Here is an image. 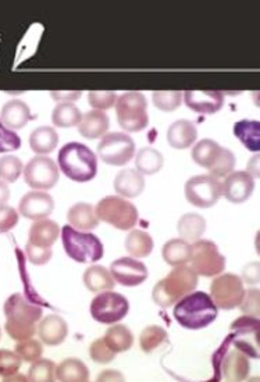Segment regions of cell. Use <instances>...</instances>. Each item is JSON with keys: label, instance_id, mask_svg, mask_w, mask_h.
<instances>
[{"label": "cell", "instance_id": "f5cc1de1", "mask_svg": "<svg viewBox=\"0 0 260 382\" xmlns=\"http://www.w3.org/2000/svg\"><path fill=\"white\" fill-rule=\"evenodd\" d=\"M10 199V189L9 185L3 181H0V207L5 206Z\"/></svg>", "mask_w": 260, "mask_h": 382}, {"label": "cell", "instance_id": "4fadbf2b", "mask_svg": "<svg viewBox=\"0 0 260 382\" xmlns=\"http://www.w3.org/2000/svg\"><path fill=\"white\" fill-rule=\"evenodd\" d=\"M223 195V184L212 177L206 175H195L189 178L185 184V198L187 200L196 207L207 209L213 207Z\"/></svg>", "mask_w": 260, "mask_h": 382}, {"label": "cell", "instance_id": "db71d44e", "mask_svg": "<svg viewBox=\"0 0 260 382\" xmlns=\"http://www.w3.org/2000/svg\"><path fill=\"white\" fill-rule=\"evenodd\" d=\"M3 382H30V379H28V376H26L23 374H15V375L6 376L3 379Z\"/></svg>", "mask_w": 260, "mask_h": 382}, {"label": "cell", "instance_id": "5bb4252c", "mask_svg": "<svg viewBox=\"0 0 260 382\" xmlns=\"http://www.w3.org/2000/svg\"><path fill=\"white\" fill-rule=\"evenodd\" d=\"M60 177L56 162L48 156H37L24 167V180L28 187L38 191L52 189Z\"/></svg>", "mask_w": 260, "mask_h": 382}, {"label": "cell", "instance_id": "7dc6e473", "mask_svg": "<svg viewBox=\"0 0 260 382\" xmlns=\"http://www.w3.org/2000/svg\"><path fill=\"white\" fill-rule=\"evenodd\" d=\"M242 313L249 317H259V289H249L245 292L243 300L239 306Z\"/></svg>", "mask_w": 260, "mask_h": 382}, {"label": "cell", "instance_id": "1f68e13d", "mask_svg": "<svg viewBox=\"0 0 260 382\" xmlns=\"http://www.w3.org/2000/svg\"><path fill=\"white\" fill-rule=\"evenodd\" d=\"M59 382H88L89 370L78 359H66L56 367Z\"/></svg>", "mask_w": 260, "mask_h": 382}, {"label": "cell", "instance_id": "ba28073f", "mask_svg": "<svg viewBox=\"0 0 260 382\" xmlns=\"http://www.w3.org/2000/svg\"><path fill=\"white\" fill-rule=\"evenodd\" d=\"M98 220L121 229H133L140 218L138 209L121 196H106L95 207Z\"/></svg>", "mask_w": 260, "mask_h": 382}, {"label": "cell", "instance_id": "30bf717a", "mask_svg": "<svg viewBox=\"0 0 260 382\" xmlns=\"http://www.w3.org/2000/svg\"><path fill=\"white\" fill-rule=\"evenodd\" d=\"M98 155L100 160L110 166H125L134 159L136 142L122 133L106 134L98 145Z\"/></svg>", "mask_w": 260, "mask_h": 382}, {"label": "cell", "instance_id": "4316f807", "mask_svg": "<svg viewBox=\"0 0 260 382\" xmlns=\"http://www.w3.org/2000/svg\"><path fill=\"white\" fill-rule=\"evenodd\" d=\"M162 254H163L165 262L169 266L180 267V266H185L187 263L191 262L192 249L188 242H185L181 238H176V239H170L169 242L165 243Z\"/></svg>", "mask_w": 260, "mask_h": 382}, {"label": "cell", "instance_id": "f546056e", "mask_svg": "<svg viewBox=\"0 0 260 382\" xmlns=\"http://www.w3.org/2000/svg\"><path fill=\"white\" fill-rule=\"evenodd\" d=\"M152 236L142 229H133L125 238V250L131 254V258L144 259L154 250Z\"/></svg>", "mask_w": 260, "mask_h": 382}, {"label": "cell", "instance_id": "d6a6232c", "mask_svg": "<svg viewBox=\"0 0 260 382\" xmlns=\"http://www.w3.org/2000/svg\"><path fill=\"white\" fill-rule=\"evenodd\" d=\"M178 233L185 242H196L206 231V220L196 213H188L183 216L177 224Z\"/></svg>", "mask_w": 260, "mask_h": 382}, {"label": "cell", "instance_id": "5b68a950", "mask_svg": "<svg viewBox=\"0 0 260 382\" xmlns=\"http://www.w3.org/2000/svg\"><path fill=\"white\" fill-rule=\"evenodd\" d=\"M62 242L67 256L77 263H95L103 258V243L95 233L66 225L62 229Z\"/></svg>", "mask_w": 260, "mask_h": 382}, {"label": "cell", "instance_id": "836d02e7", "mask_svg": "<svg viewBox=\"0 0 260 382\" xmlns=\"http://www.w3.org/2000/svg\"><path fill=\"white\" fill-rule=\"evenodd\" d=\"M106 345L117 354V353H122L127 352L133 347L134 345V335L128 327L117 324L110 327L104 336H103Z\"/></svg>", "mask_w": 260, "mask_h": 382}, {"label": "cell", "instance_id": "277c9868", "mask_svg": "<svg viewBox=\"0 0 260 382\" xmlns=\"http://www.w3.org/2000/svg\"><path fill=\"white\" fill-rule=\"evenodd\" d=\"M198 274L188 266L174 267L173 271L160 280L152 292V299L160 307H170L180 299L189 295L198 287Z\"/></svg>", "mask_w": 260, "mask_h": 382}, {"label": "cell", "instance_id": "cb8c5ba5", "mask_svg": "<svg viewBox=\"0 0 260 382\" xmlns=\"http://www.w3.org/2000/svg\"><path fill=\"white\" fill-rule=\"evenodd\" d=\"M60 233L59 224L52 220H39L35 221L28 233V243L38 247H52V245L57 240Z\"/></svg>", "mask_w": 260, "mask_h": 382}, {"label": "cell", "instance_id": "52a82bcc", "mask_svg": "<svg viewBox=\"0 0 260 382\" xmlns=\"http://www.w3.org/2000/svg\"><path fill=\"white\" fill-rule=\"evenodd\" d=\"M192 159L198 166L207 169L210 175L217 180L231 174L235 167L234 153L212 140L198 142L192 149Z\"/></svg>", "mask_w": 260, "mask_h": 382}, {"label": "cell", "instance_id": "d4e9b609", "mask_svg": "<svg viewBox=\"0 0 260 382\" xmlns=\"http://www.w3.org/2000/svg\"><path fill=\"white\" fill-rule=\"evenodd\" d=\"M250 371L248 356L234 350L230 352L223 361V375L227 382H243Z\"/></svg>", "mask_w": 260, "mask_h": 382}, {"label": "cell", "instance_id": "ac0fdd59", "mask_svg": "<svg viewBox=\"0 0 260 382\" xmlns=\"http://www.w3.org/2000/svg\"><path fill=\"white\" fill-rule=\"evenodd\" d=\"M184 100L191 110L201 114H214L224 104V96L220 90H187Z\"/></svg>", "mask_w": 260, "mask_h": 382}, {"label": "cell", "instance_id": "8d00e7d4", "mask_svg": "<svg viewBox=\"0 0 260 382\" xmlns=\"http://www.w3.org/2000/svg\"><path fill=\"white\" fill-rule=\"evenodd\" d=\"M56 364L49 359H39L28 370L30 382H56Z\"/></svg>", "mask_w": 260, "mask_h": 382}, {"label": "cell", "instance_id": "11a10c76", "mask_svg": "<svg viewBox=\"0 0 260 382\" xmlns=\"http://www.w3.org/2000/svg\"><path fill=\"white\" fill-rule=\"evenodd\" d=\"M260 379H259V376H253V378H250L248 382H259Z\"/></svg>", "mask_w": 260, "mask_h": 382}, {"label": "cell", "instance_id": "e0dca14e", "mask_svg": "<svg viewBox=\"0 0 260 382\" xmlns=\"http://www.w3.org/2000/svg\"><path fill=\"white\" fill-rule=\"evenodd\" d=\"M254 189L253 177L248 171H232L225 177L223 195L234 204H241L250 198Z\"/></svg>", "mask_w": 260, "mask_h": 382}, {"label": "cell", "instance_id": "7402d4cb", "mask_svg": "<svg viewBox=\"0 0 260 382\" xmlns=\"http://www.w3.org/2000/svg\"><path fill=\"white\" fill-rule=\"evenodd\" d=\"M0 120H2L6 128L15 131V130L24 128L27 122L30 120H32V115H31V110L26 102L15 99V100L8 102L3 106L2 113H0Z\"/></svg>", "mask_w": 260, "mask_h": 382}, {"label": "cell", "instance_id": "2e32d148", "mask_svg": "<svg viewBox=\"0 0 260 382\" xmlns=\"http://www.w3.org/2000/svg\"><path fill=\"white\" fill-rule=\"evenodd\" d=\"M55 209L53 198L42 191H31L26 193L19 204V211L23 217L34 221L45 220Z\"/></svg>", "mask_w": 260, "mask_h": 382}, {"label": "cell", "instance_id": "ffe728a7", "mask_svg": "<svg viewBox=\"0 0 260 382\" xmlns=\"http://www.w3.org/2000/svg\"><path fill=\"white\" fill-rule=\"evenodd\" d=\"M198 138L196 125L188 120H178L173 122L167 130V142L171 148L183 151L195 144Z\"/></svg>", "mask_w": 260, "mask_h": 382}, {"label": "cell", "instance_id": "9c48e42d", "mask_svg": "<svg viewBox=\"0 0 260 382\" xmlns=\"http://www.w3.org/2000/svg\"><path fill=\"white\" fill-rule=\"evenodd\" d=\"M192 270L202 277H216L225 270V258L217 245L207 239H199L191 245Z\"/></svg>", "mask_w": 260, "mask_h": 382}, {"label": "cell", "instance_id": "8fae6325", "mask_svg": "<svg viewBox=\"0 0 260 382\" xmlns=\"http://www.w3.org/2000/svg\"><path fill=\"white\" fill-rule=\"evenodd\" d=\"M129 310V302L118 292L107 291L95 296L91 302V316L95 321L106 325L121 321Z\"/></svg>", "mask_w": 260, "mask_h": 382}, {"label": "cell", "instance_id": "f35d334b", "mask_svg": "<svg viewBox=\"0 0 260 382\" xmlns=\"http://www.w3.org/2000/svg\"><path fill=\"white\" fill-rule=\"evenodd\" d=\"M23 173V163L16 156L0 157V181L16 182Z\"/></svg>", "mask_w": 260, "mask_h": 382}, {"label": "cell", "instance_id": "6da1fadb", "mask_svg": "<svg viewBox=\"0 0 260 382\" xmlns=\"http://www.w3.org/2000/svg\"><path fill=\"white\" fill-rule=\"evenodd\" d=\"M6 332L17 342L32 339L37 332V323L42 320L44 310L27 300L21 294H13L5 302Z\"/></svg>", "mask_w": 260, "mask_h": 382}, {"label": "cell", "instance_id": "7c38bea8", "mask_svg": "<svg viewBox=\"0 0 260 382\" xmlns=\"http://www.w3.org/2000/svg\"><path fill=\"white\" fill-rule=\"evenodd\" d=\"M217 309L232 310L241 306L245 296V287L241 277L235 274H221L210 285L209 295Z\"/></svg>", "mask_w": 260, "mask_h": 382}, {"label": "cell", "instance_id": "f6af8a7d", "mask_svg": "<svg viewBox=\"0 0 260 382\" xmlns=\"http://www.w3.org/2000/svg\"><path fill=\"white\" fill-rule=\"evenodd\" d=\"M20 146H21L20 137L15 131L6 128L2 120H0V153L17 151L20 149Z\"/></svg>", "mask_w": 260, "mask_h": 382}, {"label": "cell", "instance_id": "7bdbcfd3", "mask_svg": "<svg viewBox=\"0 0 260 382\" xmlns=\"http://www.w3.org/2000/svg\"><path fill=\"white\" fill-rule=\"evenodd\" d=\"M89 356L95 363L109 364L115 359V353L106 345L104 339H96L89 346Z\"/></svg>", "mask_w": 260, "mask_h": 382}, {"label": "cell", "instance_id": "681fc988", "mask_svg": "<svg viewBox=\"0 0 260 382\" xmlns=\"http://www.w3.org/2000/svg\"><path fill=\"white\" fill-rule=\"evenodd\" d=\"M82 95L81 90H73V92H66V90H52L50 92V96L55 99V100H59L60 103H70V102H74L77 99H80Z\"/></svg>", "mask_w": 260, "mask_h": 382}, {"label": "cell", "instance_id": "83f0119b", "mask_svg": "<svg viewBox=\"0 0 260 382\" xmlns=\"http://www.w3.org/2000/svg\"><path fill=\"white\" fill-rule=\"evenodd\" d=\"M59 145V134L53 126H38L30 135V146L39 156L52 153Z\"/></svg>", "mask_w": 260, "mask_h": 382}, {"label": "cell", "instance_id": "bcb514c9", "mask_svg": "<svg viewBox=\"0 0 260 382\" xmlns=\"http://www.w3.org/2000/svg\"><path fill=\"white\" fill-rule=\"evenodd\" d=\"M26 254L30 263L35 266H44L48 265L49 260L52 259V249L50 247H38L31 243H27L26 246Z\"/></svg>", "mask_w": 260, "mask_h": 382}, {"label": "cell", "instance_id": "9a60e30c", "mask_svg": "<svg viewBox=\"0 0 260 382\" xmlns=\"http://www.w3.org/2000/svg\"><path fill=\"white\" fill-rule=\"evenodd\" d=\"M110 274L122 287H138L148 278V267L134 258H120L110 266Z\"/></svg>", "mask_w": 260, "mask_h": 382}, {"label": "cell", "instance_id": "f1b7e54d", "mask_svg": "<svg viewBox=\"0 0 260 382\" xmlns=\"http://www.w3.org/2000/svg\"><path fill=\"white\" fill-rule=\"evenodd\" d=\"M84 284L93 294H102L113 291L115 281L113 280L110 271L103 266H91L84 273Z\"/></svg>", "mask_w": 260, "mask_h": 382}, {"label": "cell", "instance_id": "b9f144b4", "mask_svg": "<svg viewBox=\"0 0 260 382\" xmlns=\"http://www.w3.org/2000/svg\"><path fill=\"white\" fill-rule=\"evenodd\" d=\"M21 367V359L17 353L8 350V349H0V376H10L17 374V371Z\"/></svg>", "mask_w": 260, "mask_h": 382}, {"label": "cell", "instance_id": "4dcf8cb0", "mask_svg": "<svg viewBox=\"0 0 260 382\" xmlns=\"http://www.w3.org/2000/svg\"><path fill=\"white\" fill-rule=\"evenodd\" d=\"M234 135L250 152L260 149V122L250 120H241L234 125Z\"/></svg>", "mask_w": 260, "mask_h": 382}, {"label": "cell", "instance_id": "d590c367", "mask_svg": "<svg viewBox=\"0 0 260 382\" xmlns=\"http://www.w3.org/2000/svg\"><path fill=\"white\" fill-rule=\"evenodd\" d=\"M82 120L81 110L73 103H59L52 113V121L59 128H71L80 125Z\"/></svg>", "mask_w": 260, "mask_h": 382}, {"label": "cell", "instance_id": "44dd1931", "mask_svg": "<svg viewBox=\"0 0 260 382\" xmlns=\"http://www.w3.org/2000/svg\"><path fill=\"white\" fill-rule=\"evenodd\" d=\"M114 189L121 198H137L145 189V178L137 170H122L114 178Z\"/></svg>", "mask_w": 260, "mask_h": 382}, {"label": "cell", "instance_id": "f907efd6", "mask_svg": "<svg viewBox=\"0 0 260 382\" xmlns=\"http://www.w3.org/2000/svg\"><path fill=\"white\" fill-rule=\"evenodd\" d=\"M96 382H125V378L117 370H104L98 375Z\"/></svg>", "mask_w": 260, "mask_h": 382}, {"label": "cell", "instance_id": "e575fe53", "mask_svg": "<svg viewBox=\"0 0 260 382\" xmlns=\"http://www.w3.org/2000/svg\"><path fill=\"white\" fill-rule=\"evenodd\" d=\"M165 164L163 155L154 149V148H144L138 152L137 159H136V167L137 171L141 173L142 175H152L156 174L162 170Z\"/></svg>", "mask_w": 260, "mask_h": 382}, {"label": "cell", "instance_id": "3957f363", "mask_svg": "<svg viewBox=\"0 0 260 382\" xmlns=\"http://www.w3.org/2000/svg\"><path fill=\"white\" fill-rule=\"evenodd\" d=\"M59 170L71 181L88 182L96 177L98 157L84 144L70 142L64 145L57 156Z\"/></svg>", "mask_w": 260, "mask_h": 382}, {"label": "cell", "instance_id": "484cf974", "mask_svg": "<svg viewBox=\"0 0 260 382\" xmlns=\"http://www.w3.org/2000/svg\"><path fill=\"white\" fill-rule=\"evenodd\" d=\"M67 220L74 229L82 232H89L99 224L95 209L89 203H77L71 206L67 211Z\"/></svg>", "mask_w": 260, "mask_h": 382}, {"label": "cell", "instance_id": "60d3db41", "mask_svg": "<svg viewBox=\"0 0 260 382\" xmlns=\"http://www.w3.org/2000/svg\"><path fill=\"white\" fill-rule=\"evenodd\" d=\"M16 353L21 360L27 363H35L37 360L41 359L44 353V346L37 339H28V341L19 342L16 345Z\"/></svg>", "mask_w": 260, "mask_h": 382}, {"label": "cell", "instance_id": "ab89813d", "mask_svg": "<svg viewBox=\"0 0 260 382\" xmlns=\"http://www.w3.org/2000/svg\"><path fill=\"white\" fill-rule=\"evenodd\" d=\"M154 103L162 111H174L181 106L183 102V92L180 90H170V92H154L152 95Z\"/></svg>", "mask_w": 260, "mask_h": 382}, {"label": "cell", "instance_id": "8992f818", "mask_svg": "<svg viewBox=\"0 0 260 382\" xmlns=\"http://www.w3.org/2000/svg\"><path fill=\"white\" fill-rule=\"evenodd\" d=\"M117 121L127 133H140L149 124L148 102L141 92H125L115 102Z\"/></svg>", "mask_w": 260, "mask_h": 382}, {"label": "cell", "instance_id": "d6986e66", "mask_svg": "<svg viewBox=\"0 0 260 382\" xmlns=\"http://www.w3.org/2000/svg\"><path fill=\"white\" fill-rule=\"evenodd\" d=\"M38 335L48 346L62 345L68 335V325L66 320L57 314L46 316L38 325Z\"/></svg>", "mask_w": 260, "mask_h": 382}, {"label": "cell", "instance_id": "c3c4849f", "mask_svg": "<svg viewBox=\"0 0 260 382\" xmlns=\"http://www.w3.org/2000/svg\"><path fill=\"white\" fill-rule=\"evenodd\" d=\"M19 224V213L16 209L5 204L0 207V232H8Z\"/></svg>", "mask_w": 260, "mask_h": 382}, {"label": "cell", "instance_id": "ee69618b", "mask_svg": "<svg viewBox=\"0 0 260 382\" xmlns=\"http://www.w3.org/2000/svg\"><path fill=\"white\" fill-rule=\"evenodd\" d=\"M88 102L95 110L104 111L107 108H111L115 104L117 93L111 90H106V92L92 90L88 93Z\"/></svg>", "mask_w": 260, "mask_h": 382}, {"label": "cell", "instance_id": "74e56055", "mask_svg": "<svg viewBox=\"0 0 260 382\" xmlns=\"http://www.w3.org/2000/svg\"><path fill=\"white\" fill-rule=\"evenodd\" d=\"M166 341H167L166 330L162 327H158V325L147 327L141 332V336H140V345L145 353L154 352L156 347H159Z\"/></svg>", "mask_w": 260, "mask_h": 382}, {"label": "cell", "instance_id": "816d5d0a", "mask_svg": "<svg viewBox=\"0 0 260 382\" xmlns=\"http://www.w3.org/2000/svg\"><path fill=\"white\" fill-rule=\"evenodd\" d=\"M243 280L248 284H257L259 281V265L252 263L243 269Z\"/></svg>", "mask_w": 260, "mask_h": 382}, {"label": "cell", "instance_id": "7a4b0ae2", "mask_svg": "<svg viewBox=\"0 0 260 382\" xmlns=\"http://www.w3.org/2000/svg\"><path fill=\"white\" fill-rule=\"evenodd\" d=\"M217 310L212 298L201 291L180 299L174 306L173 316L185 330H202L217 318Z\"/></svg>", "mask_w": 260, "mask_h": 382}, {"label": "cell", "instance_id": "603a6c76", "mask_svg": "<svg viewBox=\"0 0 260 382\" xmlns=\"http://www.w3.org/2000/svg\"><path fill=\"white\" fill-rule=\"evenodd\" d=\"M109 125L110 120L104 111L92 110L82 114V120L78 125V131L86 140H98L106 135Z\"/></svg>", "mask_w": 260, "mask_h": 382}, {"label": "cell", "instance_id": "9f6ffc18", "mask_svg": "<svg viewBox=\"0 0 260 382\" xmlns=\"http://www.w3.org/2000/svg\"><path fill=\"white\" fill-rule=\"evenodd\" d=\"M0 339H2V328H0Z\"/></svg>", "mask_w": 260, "mask_h": 382}]
</instances>
